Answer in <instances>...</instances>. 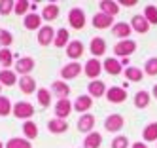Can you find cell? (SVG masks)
<instances>
[{
    "label": "cell",
    "instance_id": "45",
    "mask_svg": "<svg viewBox=\"0 0 157 148\" xmlns=\"http://www.w3.org/2000/svg\"><path fill=\"white\" fill-rule=\"evenodd\" d=\"M153 95H155V99H157V86L153 87Z\"/></svg>",
    "mask_w": 157,
    "mask_h": 148
},
{
    "label": "cell",
    "instance_id": "25",
    "mask_svg": "<svg viewBox=\"0 0 157 148\" xmlns=\"http://www.w3.org/2000/svg\"><path fill=\"white\" fill-rule=\"evenodd\" d=\"M100 11H102V14H106V15H112V17H114L117 11H119V6H117L116 2H100Z\"/></svg>",
    "mask_w": 157,
    "mask_h": 148
},
{
    "label": "cell",
    "instance_id": "19",
    "mask_svg": "<svg viewBox=\"0 0 157 148\" xmlns=\"http://www.w3.org/2000/svg\"><path fill=\"white\" fill-rule=\"evenodd\" d=\"M87 89H89V93H91V97H102L104 91H106L104 82H100V80H93Z\"/></svg>",
    "mask_w": 157,
    "mask_h": 148
},
{
    "label": "cell",
    "instance_id": "14",
    "mask_svg": "<svg viewBox=\"0 0 157 148\" xmlns=\"http://www.w3.org/2000/svg\"><path fill=\"white\" fill-rule=\"evenodd\" d=\"M91 106H93V99L89 97V95L78 97L76 102H74V110H78V112H85V110H89Z\"/></svg>",
    "mask_w": 157,
    "mask_h": 148
},
{
    "label": "cell",
    "instance_id": "16",
    "mask_svg": "<svg viewBox=\"0 0 157 148\" xmlns=\"http://www.w3.org/2000/svg\"><path fill=\"white\" fill-rule=\"evenodd\" d=\"M19 87L23 93H34V89H36V82H34V78H30V76H23L19 80Z\"/></svg>",
    "mask_w": 157,
    "mask_h": 148
},
{
    "label": "cell",
    "instance_id": "9",
    "mask_svg": "<svg viewBox=\"0 0 157 148\" xmlns=\"http://www.w3.org/2000/svg\"><path fill=\"white\" fill-rule=\"evenodd\" d=\"M112 23H114V17L112 15H106V14H97L95 17H93V25H95V29H108Z\"/></svg>",
    "mask_w": 157,
    "mask_h": 148
},
{
    "label": "cell",
    "instance_id": "32",
    "mask_svg": "<svg viewBox=\"0 0 157 148\" xmlns=\"http://www.w3.org/2000/svg\"><path fill=\"white\" fill-rule=\"evenodd\" d=\"M38 102H40L44 108L51 105V93H49L48 89H44V87H42V89H38Z\"/></svg>",
    "mask_w": 157,
    "mask_h": 148
},
{
    "label": "cell",
    "instance_id": "24",
    "mask_svg": "<svg viewBox=\"0 0 157 148\" xmlns=\"http://www.w3.org/2000/svg\"><path fill=\"white\" fill-rule=\"evenodd\" d=\"M57 15H59V6H57V4H48L46 8H44V14H42L44 19L51 21V19H55Z\"/></svg>",
    "mask_w": 157,
    "mask_h": 148
},
{
    "label": "cell",
    "instance_id": "20",
    "mask_svg": "<svg viewBox=\"0 0 157 148\" xmlns=\"http://www.w3.org/2000/svg\"><path fill=\"white\" fill-rule=\"evenodd\" d=\"M53 91H55V95L59 97V101L61 99H68V95H70V87L64 82H53Z\"/></svg>",
    "mask_w": 157,
    "mask_h": 148
},
{
    "label": "cell",
    "instance_id": "29",
    "mask_svg": "<svg viewBox=\"0 0 157 148\" xmlns=\"http://www.w3.org/2000/svg\"><path fill=\"white\" fill-rule=\"evenodd\" d=\"M66 42H68V32H66V29H59V32H55L53 44L57 48H63V46H66Z\"/></svg>",
    "mask_w": 157,
    "mask_h": 148
},
{
    "label": "cell",
    "instance_id": "38",
    "mask_svg": "<svg viewBox=\"0 0 157 148\" xmlns=\"http://www.w3.org/2000/svg\"><path fill=\"white\" fill-rule=\"evenodd\" d=\"M144 70L148 72L150 76H155V74H157V57H153V59H148V61H146Z\"/></svg>",
    "mask_w": 157,
    "mask_h": 148
},
{
    "label": "cell",
    "instance_id": "43",
    "mask_svg": "<svg viewBox=\"0 0 157 148\" xmlns=\"http://www.w3.org/2000/svg\"><path fill=\"white\" fill-rule=\"evenodd\" d=\"M121 4H123V6H127V8H131V6L136 4V0H121Z\"/></svg>",
    "mask_w": 157,
    "mask_h": 148
},
{
    "label": "cell",
    "instance_id": "15",
    "mask_svg": "<svg viewBox=\"0 0 157 148\" xmlns=\"http://www.w3.org/2000/svg\"><path fill=\"white\" fill-rule=\"evenodd\" d=\"M48 127H49L51 133H64L66 129H68V123H66L64 120H61V118H53V120L48 122Z\"/></svg>",
    "mask_w": 157,
    "mask_h": 148
},
{
    "label": "cell",
    "instance_id": "3",
    "mask_svg": "<svg viewBox=\"0 0 157 148\" xmlns=\"http://www.w3.org/2000/svg\"><path fill=\"white\" fill-rule=\"evenodd\" d=\"M116 55L119 57H129L131 53H134V50H136V42H132V40H123L119 44H116Z\"/></svg>",
    "mask_w": 157,
    "mask_h": 148
},
{
    "label": "cell",
    "instance_id": "11",
    "mask_svg": "<svg viewBox=\"0 0 157 148\" xmlns=\"http://www.w3.org/2000/svg\"><path fill=\"white\" fill-rule=\"evenodd\" d=\"M83 53V44L80 40H74L68 44V48H66V55L70 57V59H80Z\"/></svg>",
    "mask_w": 157,
    "mask_h": 148
},
{
    "label": "cell",
    "instance_id": "44",
    "mask_svg": "<svg viewBox=\"0 0 157 148\" xmlns=\"http://www.w3.org/2000/svg\"><path fill=\"white\" fill-rule=\"evenodd\" d=\"M132 148H148V146H146L144 142H134V144H132Z\"/></svg>",
    "mask_w": 157,
    "mask_h": 148
},
{
    "label": "cell",
    "instance_id": "36",
    "mask_svg": "<svg viewBox=\"0 0 157 148\" xmlns=\"http://www.w3.org/2000/svg\"><path fill=\"white\" fill-rule=\"evenodd\" d=\"M144 139L146 141H155L157 139V123H150V125H146V129H144Z\"/></svg>",
    "mask_w": 157,
    "mask_h": 148
},
{
    "label": "cell",
    "instance_id": "27",
    "mask_svg": "<svg viewBox=\"0 0 157 148\" xmlns=\"http://www.w3.org/2000/svg\"><path fill=\"white\" fill-rule=\"evenodd\" d=\"M6 148H32L30 141H25V139H17V137H13V139H10Z\"/></svg>",
    "mask_w": 157,
    "mask_h": 148
},
{
    "label": "cell",
    "instance_id": "31",
    "mask_svg": "<svg viewBox=\"0 0 157 148\" xmlns=\"http://www.w3.org/2000/svg\"><path fill=\"white\" fill-rule=\"evenodd\" d=\"M144 17H146L148 23L155 25V23H157V8L155 6H146L144 8Z\"/></svg>",
    "mask_w": 157,
    "mask_h": 148
},
{
    "label": "cell",
    "instance_id": "18",
    "mask_svg": "<svg viewBox=\"0 0 157 148\" xmlns=\"http://www.w3.org/2000/svg\"><path fill=\"white\" fill-rule=\"evenodd\" d=\"M89 50H91V53L93 55H102L104 51H106V42H104V38H93L91 40V46H89Z\"/></svg>",
    "mask_w": 157,
    "mask_h": 148
},
{
    "label": "cell",
    "instance_id": "1",
    "mask_svg": "<svg viewBox=\"0 0 157 148\" xmlns=\"http://www.w3.org/2000/svg\"><path fill=\"white\" fill-rule=\"evenodd\" d=\"M32 114H34V108H32L30 102H25V101L15 102V106H13V116L15 118H30Z\"/></svg>",
    "mask_w": 157,
    "mask_h": 148
},
{
    "label": "cell",
    "instance_id": "23",
    "mask_svg": "<svg viewBox=\"0 0 157 148\" xmlns=\"http://www.w3.org/2000/svg\"><path fill=\"white\" fill-rule=\"evenodd\" d=\"M112 32H114L116 36H119V38H127L131 34V27L127 25V23H117V25H114Z\"/></svg>",
    "mask_w": 157,
    "mask_h": 148
},
{
    "label": "cell",
    "instance_id": "40",
    "mask_svg": "<svg viewBox=\"0 0 157 148\" xmlns=\"http://www.w3.org/2000/svg\"><path fill=\"white\" fill-rule=\"evenodd\" d=\"M127 146H129L127 137H116V139L112 141V148H127Z\"/></svg>",
    "mask_w": 157,
    "mask_h": 148
},
{
    "label": "cell",
    "instance_id": "4",
    "mask_svg": "<svg viewBox=\"0 0 157 148\" xmlns=\"http://www.w3.org/2000/svg\"><path fill=\"white\" fill-rule=\"evenodd\" d=\"M70 110H72V105H70L68 99H61V101H57V105H55V114H57V118H61V120H64L68 116Z\"/></svg>",
    "mask_w": 157,
    "mask_h": 148
},
{
    "label": "cell",
    "instance_id": "26",
    "mask_svg": "<svg viewBox=\"0 0 157 148\" xmlns=\"http://www.w3.org/2000/svg\"><path fill=\"white\" fill-rule=\"evenodd\" d=\"M0 84L2 86H13L15 84V74L12 70H8V68H4V70L0 72Z\"/></svg>",
    "mask_w": 157,
    "mask_h": 148
},
{
    "label": "cell",
    "instance_id": "13",
    "mask_svg": "<svg viewBox=\"0 0 157 148\" xmlns=\"http://www.w3.org/2000/svg\"><path fill=\"white\" fill-rule=\"evenodd\" d=\"M53 34H55V30H53L51 27L40 29V32H38V44H40V46H49V44L53 42Z\"/></svg>",
    "mask_w": 157,
    "mask_h": 148
},
{
    "label": "cell",
    "instance_id": "28",
    "mask_svg": "<svg viewBox=\"0 0 157 148\" xmlns=\"http://www.w3.org/2000/svg\"><path fill=\"white\" fill-rule=\"evenodd\" d=\"M134 105L138 108H146L150 105V93H146V91H138L136 97H134Z\"/></svg>",
    "mask_w": 157,
    "mask_h": 148
},
{
    "label": "cell",
    "instance_id": "17",
    "mask_svg": "<svg viewBox=\"0 0 157 148\" xmlns=\"http://www.w3.org/2000/svg\"><path fill=\"white\" fill-rule=\"evenodd\" d=\"M131 25H132V29L136 30V32L144 34L146 30H148V27H150V23L146 21V17H144V15H134V17H132V21H131Z\"/></svg>",
    "mask_w": 157,
    "mask_h": 148
},
{
    "label": "cell",
    "instance_id": "34",
    "mask_svg": "<svg viewBox=\"0 0 157 148\" xmlns=\"http://www.w3.org/2000/svg\"><path fill=\"white\" fill-rule=\"evenodd\" d=\"M23 133L29 137V139H36V137H38V127H36V123H32V122L23 123Z\"/></svg>",
    "mask_w": 157,
    "mask_h": 148
},
{
    "label": "cell",
    "instance_id": "37",
    "mask_svg": "<svg viewBox=\"0 0 157 148\" xmlns=\"http://www.w3.org/2000/svg\"><path fill=\"white\" fill-rule=\"evenodd\" d=\"M12 112V105H10L8 97H0V116H8Z\"/></svg>",
    "mask_w": 157,
    "mask_h": 148
},
{
    "label": "cell",
    "instance_id": "35",
    "mask_svg": "<svg viewBox=\"0 0 157 148\" xmlns=\"http://www.w3.org/2000/svg\"><path fill=\"white\" fill-rule=\"evenodd\" d=\"M0 65H2V66H10V65H13V57H12V51H10L8 48L0 50Z\"/></svg>",
    "mask_w": 157,
    "mask_h": 148
},
{
    "label": "cell",
    "instance_id": "5",
    "mask_svg": "<svg viewBox=\"0 0 157 148\" xmlns=\"http://www.w3.org/2000/svg\"><path fill=\"white\" fill-rule=\"evenodd\" d=\"M34 68V61L30 59V57H23V59H19L15 63V70L19 74H23V76H29V72Z\"/></svg>",
    "mask_w": 157,
    "mask_h": 148
},
{
    "label": "cell",
    "instance_id": "10",
    "mask_svg": "<svg viewBox=\"0 0 157 148\" xmlns=\"http://www.w3.org/2000/svg\"><path fill=\"white\" fill-rule=\"evenodd\" d=\"M104 125H106V129L112 131V133H114V131H119V129L123 127V118L119 116V114H112V116L106 118Z\"/></svg>",
    "mask_w": 157,
    "mask_h": 148
},
{
    "label": "cell",
    "instance_id": "46",
    "mask_svg": "<svg viewBox=\"0 0 157 148\" xmlns=\"http://www.w3.org/2000/svg\"><path fill=\"white\" fill-rule=\"evenodd\" d=\"M0 148H4V144H2V142H0Z\"/></svg>",
    "mask_w": 157,
    "mask_h": 148
},
{
    "label": "cell",
    "instance_id": "42",
    "mask_svg": "<svg viewBox=\"0 0 157 148\" xmlns=\"http://www.w3.org/2000/svg\"><path fill=\"white\" fill-rule=\"evenodd\" d=\"M27 10H29V2H23V0H21V2H17L15 8H13V11H15L17 15H25Z\"/></svg>",
    "mask_w": 157,
    "mask_h": 148
},
{
    "label": "cell",
    "instance_id": "12",
    "mask_svg": "<svg viewBox=\"0 0 157 148\" xmlns=\"http://www.w3.org/2000/svg\"><path fill=\"white\" fill-rule=\"evenodd\" d=\"M106 97H108L110 102H123L127 99V93H125V89H121V87H110Z\"/></svg>",
    "mask_w": 157,
    "mask_h": 148
},
{
    "label": "cell",
    "instance_id": "39",
    "mask_svg": "<svg viewBox=\"0 0 157 148\" xmlns=\"http://www.w3.org/2000/svg\"><path fill=\"white\" fill-rule=\"evenodd\" d=\"M12 42H13V36H12V34H10L8 30H0V46L8 48Z\"/></svg>",
    "mask_w": 157,
    "mask_h": 148
},
{
    "label": "cell",
    "instance_id": "33",
    "mask_svg": "<svg viewBox=\"0 0 157 148\" xmlns=\"http://www.w3.org/2000/svg\"><path fill=\"white\" fill-rule=\"evenodd\" d=\"M40 23H42V17L36 15V14H30V15L25 17V27L27 29H38Z\"/></svg>",
    "mask_w": 157,
    "mask_h": 148
},
{
    "label": "cell",
    "instance_id": "30",
    "mask_svg": "<svg viewBox=\"0 0 157 148\" xmlns=\"http://www.w3.org/2000/svg\"><path fill=\"white\" fill-rule=\"evenodd\" d=\"M125 76L131 80V82H140L142 80V70L136 68V66H129V68H125Z\"/></svg>",
    "mask_w": 157,
    "mask_h": 148
},
{
    "label": "cell",
    "instance_id": "21",
    "mask_svg": "<svg viewBox=\"0 0 157 148\" xmlns=\"http://www.w3.org/2000/svg\"><path fill=\"white\" fill-rule=\"evenodd\" d=\"M104 70H106L108 74H112V76H116V74H119V72H121V63H119V61H116L114 57H110V59H106V61H104Z\"/></svg>",
    "mask_w": 157,
    "mask_h": 148
},
{
    "label": "cell",
    "instance_id": "22",
    "mask_svg": "<svg viewBox=\"0 0 157 148\" xmlns=\"http://www.w3.org/2000/svg\"><path fill=\"white\" fill-rule=\"evenodd\" d=\"M100 142H102L100 133H89L87 139H85V142H83V148H98Z\"/></svg>",
    "mask_w": 157,
    "mask_h": 148
},
{
    "label": "cell",
    "instance_id": "41",
    "mask_svg": "<svg viewBox=\"0 0 157 148\" xmlns=\"http://www.w3.org/2000/svg\"><path fill=\"white\" fill-rule=\"evenodd\" d=\"M13 8H15L13 2H10V0H4V2H0V14H2V15H8Z\"/></svg>",
    "mask_w": 157,
    "mask_h": 148
},
{
    "label": "cell",
    "instance_id": "8",
    "mask_svg": "<svg viewBox=\"0 0 157 148\" xmlns=\"http://www.w3.org/2000/svg\"><path fill=\"white\" fill-rule=\"evenodd\" d=\"M93 125H95V116L93 114H83V116L78 120V129L82 133H89L93 129Z\"/></svg>",
    "mask_w": 157,
    "mask_h": 148
},
{
    "label": "cell",
    "instance_id": "2",
    "mask_svg": "<svg viewBox=\"0 0 157 148\" xmlns=\"http://www.w3.org/2000/svg\"><path fill=\"white\" fill-rule=\"evenodd\" d=\"M68 21H70V25H72L74 29H83V27H85V14H83V10H80V8L70 10Z\"/></svg>",
    "mask_w": 157,
    "mask_h": 148
},
{
    "label": "cell",
    "instance_id": "6",
    "mask_svg": "<svg viewBox=\"0 0 157 148\" xmlns=\"http://www.w3.org/2000/svg\"><path fill=\"white\" fill-rule=\"evenodd\" d=\"M80 72H82V65L80 63H68L61 70V76L64 80H72V78H76L78 74H80Z\"/></svg>",
    "mask_w": 157,
    "mask_h": 148
},
{
    "label": "cell",
    "instance_id": "7",
    "mask_svg": "<svg viewBox=\"0 0 157 148\" xmlns=\"http://www.w3.org/2000/svg\"><path fill=\"white\" fill-rule=\"evenodd\" d=\"M100 70H102V63H100L98 59H89L85 63V74L89 78H97L100 74Z\"/></svg>",
    "mask_w": 157,
    "mask_h": 148
}]
</instances>
